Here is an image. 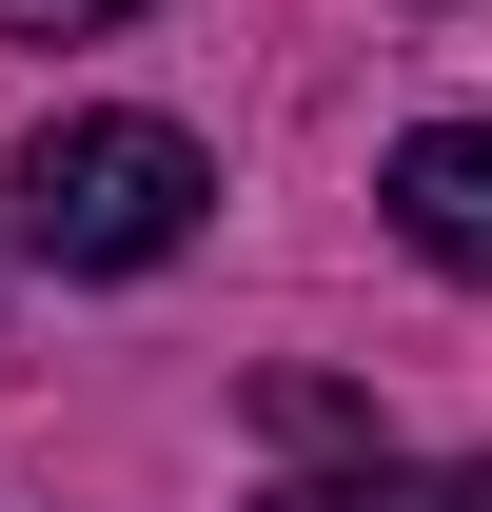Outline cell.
Masks as SVG:
<instances>
[{"label":"cell","mask_w":492,"mask_h":512,"mask_svg":"<svg viewBox=\"0 0 492 512\" xmlns=\"http://www.w3.org/2000/svg\"><path fill=\"white\" fill-rule=\"evenodd\" d=\"M197 217H217V158L178 119H40V158H20V237L60 276H158Z\"/></svg>","instance_id":"1"},{"label":"cell","mask_w":492,"mask_h":512,"mask_svg":"<svg viewBox=\"0 0 492 512\" xmlns=\"http://www.w3.org/2000/svg\"><path fill=\"white\" fill-rule=\"evenodd\" d=\"M138 0H0V40H119Z\"/></svg>","instance_id":"4"},{"label":"cell","mask_w":492,"mask_h":512,"mask_svg":"<svg viewBox=\"0 0 492 512\" xmlns=\"http://www.w3.org/2000/svg\"><path fill=\"white\" fill-rule=\"evenodd\" d=\"M394 237L433 256V276H492V119H433V138H394Z\"/></svg>","instance_id":"2"},{"label":"cell","mask_w":492,"mask_h":512,"mask_svg":"<svg viewBox=\"0 0 492 512\" xmlns=\"http://www.w3.org/2000/svg\"><path fill=\"white\" fill-rule=\"evenodd\" d=\"M256 512H492V473H433V453H374V473H296Z\"/></svg>","instance_id":"3"}]
</instances>
